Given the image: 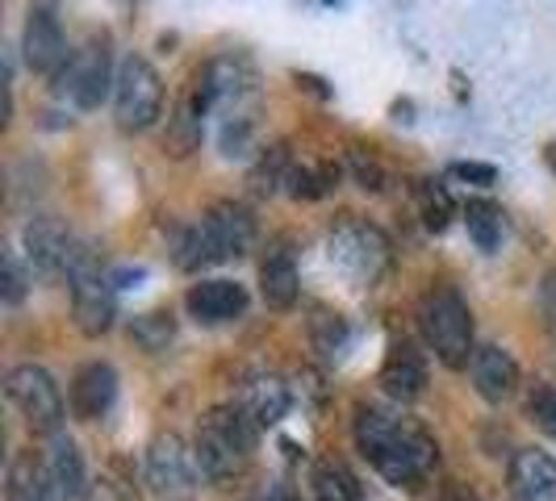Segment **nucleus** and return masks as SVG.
Segmentation results:
<instances>
[{"label": "nucleus", "instance_id": "18", "mask_svg": "<svg viewBox=\"0 0 556 501\" xmlns=\"http://www.w3.org/2000/svg\"><path fill=\"white\" fill-rule=\"evenodd\" d=\"M214 101L205 97V88L197 84L193 92H185L180 101H176V110L167 117V134H164V151L167 155H176V159H185V155H193L197 146H201V117L210 110Z\"/></svg>", "mask_w": 556, "mask_h": 501}, {"label": "nucleus", "instance_id": "2", "mask_svg": "<svg viewBox=\"0 0 556 501\" xmlns=\"http://www.w3.org/2000/svg\"><path fill=\"white\" fill-rule=\"evenodd\" d=\"M255 435L260 426L243 414V406H214L201 418L193 439L197 468L210 485H235L248 473L251 451H255Z\"/></svg>", "mask_w": 556, "mask_h": 501}, {"label": "nucleus", "instance_id": "33", "mask_svg": "<svg viewBox=\"0 0 556 501\" xmlns=\"http://www.w3.org/2000/svg\"><path fill=\"white\" fill-rule=\"evenodd\" d=\"M540 306H544V318H548V326L556 331V268L544 277V284H540Z\"/></svg>", "mask_w": 556, "mask_h": 501}, {"label": "nucleus", "instance_id": "13", "mask_svg": "<svg viewBox=\"0 0 556 501\" xmlns=\"http://www.w3.org/2000/svg\"><path fill=\"white\" fill-rule=\"evenodd\" d=\"M469 376H473V389L485 397V401H506L510 393L519 389V363L515 356L498 347V343H485V347H477L473 363H469Z\"/></svg>", "mask_w": 556, "mask_h": 501}, {"label": "nucleus", "instance_id": "27", "mask_svg": "<svg viewBox=\"0 0 556 501\" xmlns=\"http://www.w3.org/2000/svg\"><path fill=\"white\" fill-rule=\"evenodd\" d=\"M251 130H255L251 113H243L239 105L226 113V117H223V134H218L226 159H243V155H248V151H251Z\"/></svg>", "mask_w": 556, "mask_h": 501}, {"label": "nucleus", "instance_id": "31", "mask_svg": "<svg viewBox=\"0 0 556 501\" xmlns=\"http://www.w3.org/2000/svg\"><path fill=\"white\" fill-rule=\"evenodd\" d=\"M348 159H352V167H356V180H361V189H372V193H377V189H381V180H386V176H381V167L372 164V159H364L361 151H352Z\"/></svg>", "mask_w": 556, "mask_h": 501}, {"label": "nucleus", "instance_id": "7", "mask_svg": "<svg viewBox=\"0 0 556 501\" xmlns=\"http://www.w3.org/2000/svg\"><path fill=\"white\" fill-rule=\"evenodd\" d=\"M55 88L63 97H72L76 110H101V101L110 97V88L117 84V72L110 63V42L92 38L84 51H72V59L63 63V72L55 76Z\"/></svg>", "mask_w": 556, "mask_h": 501}, {"label": "nucleus", "instance_id": "36", "mask_svg": "<svg viewBox=\"0 0 556 501\" xmlns=\"http://www.w3.org/2000/svg\"><path fill=\"white\" fill-rule=\"evenodd\" d=\"M444 501H473V498H465V489H460V485H447Z\"/></svg>", "mask_w": 556, "mask_h": 501}, {"label": "nucleus", "instance_id": "28", "mask_svg": "<svg viewBox=\"0 0 556 501\" xmlns=\"http://www.w3.org/2000/svg\"><path fill=\"white\" fill-rule=\"evenodd\" d=\"M528 414L544 435H556V385H540V389L531 393Z\"/></svg>", "mask_w": 556, "mask_h": 501}, {"label": "nucleus", "instance_id": "17", "mask_svg": "<svg viewBox=\"0 0 556 501\" xmlns=\"http://www.w3.org/2000/svg\"><path fill=\"white\" fill-rule=\"evenodd\" d=\"M510 501H556V460L548 451H519L510 460Z\"/></svg>", "mask_w": 556, "mask_h": 501}, {"label": "nucleus", "instance_id": "19", "mask_svg": "<svg viewBox=\"0 0 556 501\" xmlns=\"http://www.w3.org/2000/svg\"><path fill=\"white\" fill-rule=\"evenodd\" d=\"M381 385L397 401H418L422 389H427V360L410 343H393L386 363H381Z\"/></svg>", "mask_w": 556, "mask_h": 501}, {"label": "nucleus", "instance_id": "37", "mask_svg": "<svg viewBox=\"0 0 556 501\" xmlns=\"http://www.w3.org/2000/svg\"><path fill=\"white\" fill-rule=\"evenodd\" d=\"M47 501H63V498H59V489H55V493H51V498H47Z\"/></svg>", "mask_w": 556, "mask_h": 501}, {"label": "nucleus", "instance_id": "30", "mask_svg": "<svg viewBox=\"0 0 556 501\" xmlns=\"http://www.w3.org/2000/svg\"><path fill=\"white\" fill-rule=\"evenodd\" d=\"M456 180H469V184H494L498 180V167L494 164H473V159H460V164L447 167Z\"/></svg>", "mask_w": 556, "mask_h": 501}, {"label": "nucleus", "instance_id": "22", "mask_svg": "<svg viewBox=\"0 0 556 501\" xmlns=\"http://www.w3.org/2000/svg\"><path fill=\"white\" fill-rule=\"evenodd\" d=\"M293 155H289V146L277 142V146H264V155H260V164L251 167V189L255 193H280L285 184H289V176H293Z\"/></svg>", "mask_w": 556, "mask_h": 501}, {"label": "nucleus", "instance_id": "25", "mask_svg": "<svg viewBox=\"0 0 556 501\" xmlns=\"http://www.w3.org/2000/svg\"><path fill=\"white\" fill-rule=\"evenodd\" d=\"M130 338L139 343L142 351H167V343L176 338V322L167 309H151V313H139L130 322Z\"/></svg>", "mask_w": 556, "mask_h": 501}, {"label": "nucleus", "instance_id": "20", "mask_svg": "<svg viewBox=\"0 0 556 501\" xmlns=\"http://www.w3.org/2000/svg\"><path fill=\"white\" fill-rule=\"evenodd\" d=\"M47 473L55 480L59 498L63 501H80L88 498V473H84V455L72 435H51V455H47Z\"/></svg>", "mask_w": 556, "mask_h": 501}, {"label": "nucleus", "instance_id": "11", "mask_svg": "<svg viewBox=\"0 0 556 501\" xmlns=\"http://www.w3.org/2000/svg\"><path fill=\"white\" fill-rule=\"evenodd\" d=\"M22 243H26V259L29 272L38 268L42 277H67V259H72V230L59 222L55 214H38L29 218L26 230H22Z\"/></svg>", "mask_w": 556, "mask_h": 501}, {"label": "nucleus", "instance_id": "4", "mask_svg": "<svg viewBox=\"0 0 556 501\" xmlns=\"http://www.w3.org/2000/svg\"><path fill=\"white\" fill-rule=\"evenodd\" d=\"M164 110V84L160 72L142 55H126L117 63V84H113V113L122 130H147Z\"/></svg>", "mask_w": 556, "mask_h": 501}, {"label": "nucleus", "instance_id": "5", "mask_svg": "<svg viewBox=\"0 0 556 501\" xmlns=\"http://www.w3.org/2000/svg\"><path fill=\"white\" fill-rule=\"evenodd\" d=\"M327 251H331V264H339L348 277L368 280V284L381 277L386 264H390V239L372 222H361V218H352V214H348L343 222L331 226Z\"/></svg>", "mask_w": 556, "mask_h": 501}, {"label": "nucleus", "instance_id": "21", "mask_svg": "<svg viewBox=\"0 0 556 501\" xmlns=\"http://www.w3.org/2000/svg\"><path fill=\"white\" fill-rule=\"evenodd\" d=\"M309 485H314V489H309L314 501H364L356 476L348 473V464H339V460H318Z\"/></svg>", "mask_w": 556, "mask_h": 501}, {"label": "nucleus", "instance_id": "9", "mask_svg": "<svg viewBox=\"0 0 556 501\" xmlns=\"http://www.w3.org/2000/svg\"><path fill=\"white\" fill-rule=\"evenodd\" d=\"M22 51H26V63L34 72H47V76H59L63 63H67V38H63V26L55 17V0H29L26 13V29H22Z\"/></svg>", "mask_w": 556, "mask_h": 501}, {"label": "nucleus", "instance_id": "35", "mask_svg": "<svg viewBox=\"0 0 556 501\" xmlns=\"http://www.w3.org/2000/svg\"><path fill=\"white\" fill-rule=\"evenodd\" d=\"M142 277H147L142 268H117L110 280H113V288H130V284H139Z\"/></svg>", "mask_w": 556, "mask_h": 501}, {"label": "nucleus", "instance_id": "3", "mask_svg": "<svg viewBox=\"0 0 556 501\" xmlns=\"http://www.w3.org/2000/svg\"><path fill=\"white\" fill-rule=\"evenodd\" d=\"M418 331L427 338V347L440 356L444 368H465L473 363V313L465 306V297L456 288H431L418 301Z\"/></svg>", "mask_w": 556, "mask_h": 501}, {"label": "nucleus", "instance_id": "6", "mask_svg": "<svg viewBox=\"0 0 556 501\" xmlns=\"http://www.w3.org/2000/svg\"><path fill=\"white\" fill-rule=\"evenodd\" d=\"M4 393H9V401L22 410V418H26L34 431L59 435V426H63V393H59L55 376L47 368H38V363L9 368Z\"/></svg>", "mask_w": 556, "mask_h": 501}, {"label": "nucleus", "instance_id": "12", "mask_svg": "<svg viewBox=\"0 0 556 501\" xmlns=\"http://www.w3.org/2000/svg\"><path fill=\"white\" fill-rule=\"evenodd\" d=\"M185 306L193 313L197 322L205 326H223V322H235L248 313V288L235 284V280H201L189 288Z\"/></svg>", "mask_w": 556, "mask_h": 501}, {"label": "nucleus", "instance_id": "1", "mask_svg": "<svg viewBox=\"0 0 556 501\" xmlns=\"http://www.w3.org/2000/svg\"><path fill=\"white\" fill-rule=\"evenodd\" d=\"M356 447L364 451V460L397 489H418L440 464V447L418 422L397 418L390 410H377V406L356 410Z\"/></svg>", "mask_w": 556, "mask_h": 501}, {"label": "nucleus", "instance_id": "32", "mask_svg": "<svg viewBox=\"0 0 556 501\" xmlns=\"http://www.w3.org/2000/svg\"><path fill=\"white\" fill-rule=\"evenodd\" d=\"M88 501H135V493H130V489H122V480H113V476H101V480L92 485Z\"/></svg>", "mask_w": 556, "mask_h": 501}, {"label": "nucleus", "instance_id": "8", "mask_svg": "<svg viewBox=\"0 0 556 501\" xmlns=\"http://www.w3.org/2000/svg\"><path fill=\"white\" fill-rule=\"evenodd\" d=\"M197 455L185 447L180 435H155L151 447H147V485H151V493H160V498H185V493H193L197 489Z\"/></svg>", "mask_w": 556, "mask_h": 501}, {"label": "nucleus", "instance_id": "24", "mask_svg": "<svg viewBox=\"0 0 556 501\" xmlns=\"http://www.w3.org/2000/svg\"><path fill=\"white\" fill-rule=\"evenodd\" d=\"M309 343L323 360H339L348 351V322L339 313H314L309 318Z\"/></svg>", "mask_w": 556, "mask_h": 501}, {"label": "nucleus", "instance_id": "29", "mask_svg": "<svg viewBox=\"0 0 556 501\" xmlns=\"http://www.w3.org/2000/svg\"><path fill=\"white\" fill-rule=\"evenodd\" d=\"M26 268H22V255L9 247L4 251V301L9 306H17L22 297H26Z\"/></svg>", "mask_w": 556, "mask_h": 501}, {"label": "nucleus", "instance_id": "34", "mask_svg": "<svg viewBox=\"0 0 556 501\" xmlns=\"http://www.w3.org/2000/svg\"><path fill=\"white\" fill-rule=\"evenodd\" d=\"M255 501H298V493H293L289 480H273V485H264V493Z\"/></svg>", "mask_w": 556, "mask_h": 501}, {"label": "nucleus", "instance_id": "14", "mask_svg": "<svg viewBox=\"0 0 556 501\" xmlns=\"http://www.w3.org/2000/svg\"><path fill=\"white\" fill-rule=\"evenodd\" d=\"M298 288H302V280H298V259H293L289 243L277 239L273 247L264 251V259H260V293H264L268 309H293Z\"/></svg>", "mask_w": 556, "mask_h": 501}, {"label": "nucleus", "instance_id": "23", "mask_svg": "<svg viewBox=\"0 0 556 501\" xmlns=\"http://www.w3.org/2000/svg\"><path fill=\"white\" fill-rule=\"evenodd\" d=\"M465 226H469V239L481 251H494L502 243V209L490 201H469L465 205Z\"/></svg>", "mask_w": 556, "mask_h": 501}, {"label": "nucleus", "instance_id": "10", "mask_svg": "<svg viewBox=\"0 0 556 501\" xmlns=\"http://www.w3.org/2000/svg\"><path fill=\"white\" fill-rule=\"evenodd\" d=\"M201 234H205V247H210L214 264L239 259L255 243V214H251L248 205H239V201H218V205L205 209Z\"/></svg>", "mask_w": 556, "mask_h": 501}, {"label": "nucleus", "instance_id": "15", "mask_svg": "<svg viewBox=\"0 0 556 501\" xmlns=\"http://www.w3.org/2000/svg\"><path fill=\"white\" fill-rule=\"evenodd\" d=\"M113 397H117V372L110 363H84L72 381V414L80 422H97L110 414Z\"/></svg>", "mask_w": 556, "mask_h": 501}, {"label": "nucleus", "instance_id": "16", "mask_svg": "<svg viewBox=\"0 0 556 501\" xmlns=\"http://www.w3.org/2000/svg\"><path fill=\"white\" fill-rule=\"evenodd\" d=\"M239 406L260 431H268V426H277L280 418L289 414V385L280 381L277 372H251L243 381V389H239Z\"/></svg>", "mask_w": 556, "mask_h": 501}, {"label": "nucleus", "instance_id": "26", "mask_svg": "<svg viewBox=\"0 0 556 501\" xmlns=\"http://www.w3.org/2000/svg\"><path fill=\"white\" fill-rule=\"evenodd\" d=\"M415 193H418V214H422L427 230H447L452 214H456V205H452V196H447L444 184H435V180H418Z\"/></svg>", "mask_w": 556, "mask_h": 501}]
</instances>
